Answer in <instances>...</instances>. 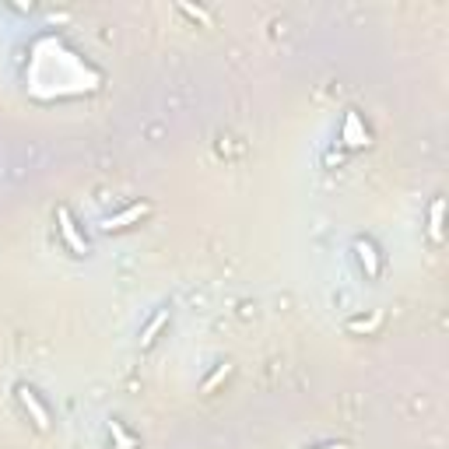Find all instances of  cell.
Instances as JSON below:
<instances>
[{"instance_id":"1","label":"cell","mask_w":449,"mask_h":449,"mask_svg":"<svg viewBox=\"0 0 449 449\" xmlns=\"http://www.w3.org/2000/svg\"><path fill=\"white\" fill-rule=\"evenodd\" d=\"M57 221H60V236H64V243H67L78 257H85V253H88L85 236L78 232V224H74V218H71V211H67V207H60V211H57Z\"/></svg>"},{"instance_id":"2","label":"cell","mask_w":449,"mask_h":449,"mask_svg":"<svg viewBox=\"0 0 449 449\" xmlns=\"http://www.w3.org/2000/svg\"><path fill=\"white\" fill-rule=\"evenodd\" d=\"M15 393H18V400H22V407H25V411L32 414V421H36V428H39V432H46V428H50V411L43 407V400L36 397V390H29V386H18Z\"/></svg>"},{"instance_id":"3","label":"cell","mask_w":449,"mask_h":449,"mask_svg":"<svg viewBox=\"0 0 449 449\" xmlns=\"http://www.w3.org/2000/svg\"><path fill=\"white\" fill-rule=\"evenodd\" d=\"M148 204H134V207H127V211H120V214H109L106 221H102V229L106 232H116V229H127V224H134V221H141V218H148Z\"/></svg>"},{"instance_id":"4","label":"cell","mask_w":449,"mask_h":449,"mask_svg":"<svg viewBox=\"0 0 449 449\" xmlns=\"http://www.w3.org/2000/svg\"><path fill=\"white\" fill-rule=\"evenodd\" d=\"M355 253H358L362 267L369 271V278H376V274H379V257H376V246H372L369 239H358V243H355Z\"/></svg>"},{"instance_id":"5","label":"cell","mask_w":449,"mask_h":449,"mask_svg":"<svg viewBox=\"0 0 449 449\" xmlns=\"http://www.w3.org/2000/svg\"><path fill=\"white\" fill-rule=\"evenodd\" d=\"M344 141H348V144H355V148L369 141V130L362 127L358 113H348V120H344Z\"/></svg>"},{"instance_id":"6","label":"cell","mask_w":449,"mask_h":449,"mask_svg":"<svg viewBox=\"0 0 449 449\" xmlns=\"http://www.w3.org/2000/svg\"><path fill=\"white\" fill-rule=\"evenodd\" d=\"M169 323V309H158L151 320H148V327H144V334H141V348H151L155 344V337H158V330Z\"/></svg>"},{"instance_id":"7","label":"cell","mask_w":449,"mask_h":449,"mask_svg":"<svg viewBox=\"0 0 449 449\" xmlns=\"http://www.w3.org/2000/svg\"><path fill=\"white\" fill-rule=\"evenodd\" d=\"M109 435H113V442H116V449H137V442L123 432V425H116V421H109Z\"/></svg>"},{"instance_id":"8","label":"cell","mask_w":449,"mask_h":449,"mask_svg":"<svg viewBox=\"0 0 449 449\" xmlns=\"http://www.w3.org/2000/svg\"><path fill=\"white\" fill-rule=\"evenodd\" d=\"M432 239H442V200H435L432 204Z\"/></svg>"},{"instance_id":"9","label":"cell","mask_w":449,"mask_h":449,"mask_svg":"<svg viewBox=\"0 0 449 449\" xmlns=\"http://www.w3.org/2000/svg\"><path fill=\"white\" fill-rule=\"evenodd\" d=\"M229 372H232V365H218V369H214V372L204 379V393H211V390H214V386H218L224 376H229Z\"/></svg>"},{"instance_id":"10","label":"cell","mask_w":449,"mask_h":449,"mask_svg":"<svg viewBox=\"0 0 449 449\" xmlns=\"http://www.w3.org/2000/svg\"><path fill=\"white\" fill-rule=\"evenodd\" d=\"M186 15H193V18H200V22H207V11H200V8H183Z\"/></svg>"},{"instance_id":"11","label":"cell","mask_w":449,"mask_h":449,"mask_svg":"<svg viewBox=\"0 0 449 449\" xmlns=\"http://www.w3.org/2000/svg\"><path fill=\"white\" fill-rule=\"evenodd\" d=\"M320 449H348L344 442H330V446H320Z\"/></svg>"}]
</instances>
